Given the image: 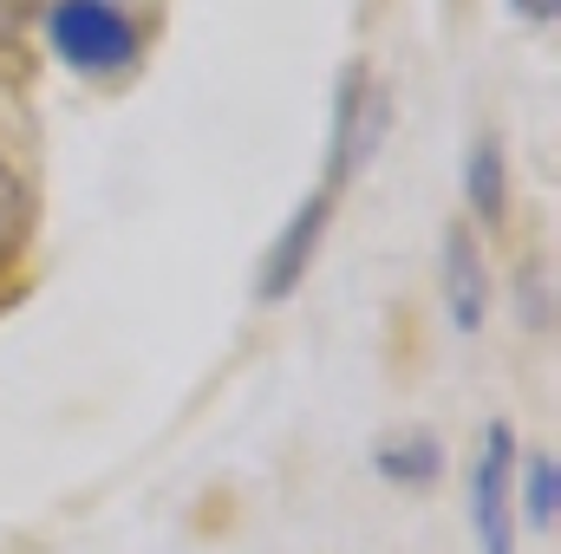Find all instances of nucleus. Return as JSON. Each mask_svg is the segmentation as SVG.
Listing matches in <instances>:
<instances>
[{
	"label": "nucleus",
	"mask_w": 561,
	"mask_h": 554,
	"mask_svg": "<svg viewBox=\"0 0 561 554\" xmlns=\"http://www.w3.org/2000/svg\"><path fill=\"white\" fill-rule=\"evenodd\" d=\"M510 470H516V430L490 424L477 443L470 470V522H477V554H516V509H510Z\"/></svg>",
	"instance_id": "nucleus-3"
},
{
	"label": "nucleus",
	"mask_w": 561,
	"mask_h": 554,
	"mask_svg": "<svg viewBox=\"0 0 561 554\" xmlns=\"http://www.w3.org/2000/svg\"><path fill=\"white\" fill-rule=\"evenodd\" d=\"M444 307H450V326L457 333H477L483 326V307H490V275H483V249L463 222L444 229Z\"/></svg>",
	"instance_id": "nucleus-5"
},
{
	"label": "nucleus",
	"mask_w": 561,
	"mask_h": 554,
	"mask_svg": "<svg viewBox=\"0 0 561 554\" xmlns=\"http://www.w3.org/2000/svg\"><path fill=\"white\" fill-rule=\"evenodd\" d=\"M373 463H379V476H392V483H431V476L444 470V450H437L431 430H399V437L379 443Z\"/></svg>",
	"instance_id": "nucleus-7"
},
{
	"label": "nucleus",
	"mask_w": 561,
	"mask_h": 554,
	"mask_svg": "<svg viewBox=\"0 0 561 554\" xmlns=\"http://www.w3.org/2000/svg\"><path fill=\"white\" fill-rule=\"evenodd\" d=\"M386 125H392V99L386 85H373V72L353 59L340 72V92H333V131H327V196H340V183L386 143Z\"/></svg>",
	"instance_id": "nucleus-2"
},
{
	"label": "nucleus",
	"mask_w": 561,
	"mask_h": 554,
	"mask_svg": "<svg viewBox=\"0 0 561 554\" xmlns=\"http://www.w3.org/2000/svg\"><path fill=\"white\" fill-rule=\"evenodd\" d=\"M327 222H333V196L327 189H313L294 216H287V229H280L275 242H268V262H262V275H255V300H287L300 275L313 268V249L327 242Z\"/></svg>",
	"instance_id": "nucleus-4"
},
{
	"label": "nucleus",
	"mask_w": 561,
	"mask_h": 554,
	"mask_svg": "<svg viewBox=\"0 0 561 554\" xmlns=\"http://www.w3.org/2000/svg\"><path fill=\"white\" fill-rule=\"evenodd\" d=\"M46 39H53V59L85 72V79L125 72L138 59V26L112 0H53L46 7Z\"/></svg>",
	"instance_id": "nucleus-1"
},
{
	"label": "nucleus",
	"mask_w": 561,
	"mask_h": 554,
	"mask_svg": "<svg viewBox=\"0 0 561 554\" xmlns=\"http://www.w3.org/2000/svg\"><path fill=\"white\" fill-rule=\"evenodd\" d=\"M556 503H561V476H556V450H529L523 457V522L536 535L556 529Z\"/></svg>",
	"instance_id": "nucleus-8"
},
{
	"label": "nucleus",
	"mask_w": 561,
	"mask_h": 554,
	"mask_svg": "<svg viewBox=\"0 0 561 554\" xmlns=\"http://www.w3.org/2000/svg\"><path fill=\"white\" fill-rule=\"evenodd\" d=\"M39 7H46V0H0V53L26 33V20H33Z\"/></svg>",
	"instance_id": "nucleus-11"
},
{
	"label": "nucleus",
	"mask_w": 561,
	"mask_h": 554,
	"mask_svg": "<svg viewBox=\"0 0 561 554\" xmlns=\"http://www.w3.org/2000/svg\"><path fill=\"white\" fill-rule=\"evenodd\" d=\"M20 209H26V196H20V176L0 163V255L13 249V235H20Z\"/></svg>",
	"instance_id": "nucleus-9"
},
{
	"label": "nucleus",
	"mask_w": 561,
	"mask_h": 554,
	"mask_svg": "<svg viewBox=\"0 0 561 554\" xmlns=\"http://www.w3.org/2000/svg\"><path fill=\"white\" fill-rule=\"evenodd\" d=\"M516 13H523V20H536V26H556L561 0H516Z\"/></svg>",
	"instance_id": "nucleus-12"
},
{
	"label": "nucleus",
	"mask_w": 561,
	"mask_h": 554,
	"mask_svg": "<svg viewBox=\"0 0 561 554\" xmlns=\"http://www.w3.org/2000/svg\"><path fill=\"white\" fill-rule=\"evenodd\" d=\"M523 320L529 326H549V268H523Z\"/></svg>",
	"instance_id": "nucleus-10"
},
{
	"label": "nucleus",
	"mask_w": 561,
	"mask_h": 554,
	"mask_svg": "<svg viewBox=\"0 0 561 554\" xmlns=\"http://www.w3.org/2000/svg\"><path fill=\"white\" fill-rule=\"evenodd\" d=\"M463 196L483 222H503V196H510V176H503V143L477 138L470 143V163H463Z\"/></svg>",
	"instance_id": "nucleus-6"
}]
</instances>
